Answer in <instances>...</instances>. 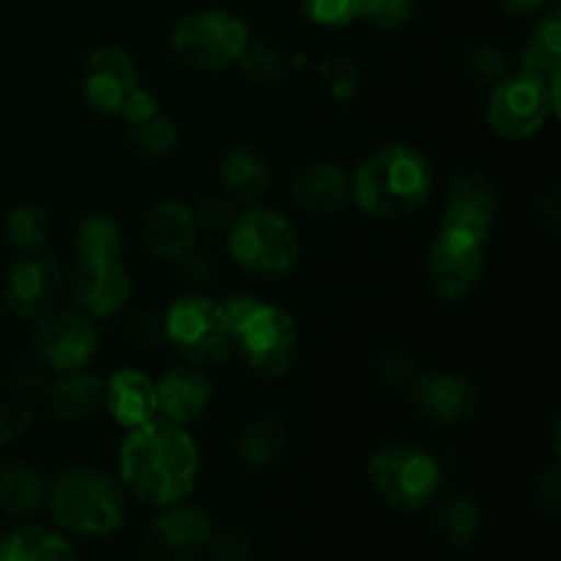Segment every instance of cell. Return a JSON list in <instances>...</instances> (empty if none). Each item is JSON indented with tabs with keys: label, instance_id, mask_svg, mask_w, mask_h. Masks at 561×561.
<instances>
[{
	"label": "cell",
	"instance_id": "6da1fadb",
	"mask_svg": "<svg viewBox=\"0 0 561 561\" xmlns=\"http://www.w3.org/2000/svg\"><path fill=\"white\" fill-rule=\"evenodd\" d=\"M201 471V453L184 425L151 420L131 427L118 449V477L140 502L175 504L190 496Z\"/></svg>",
	"mask_w": 561,
	"mask_h": 561
},
{
	"label": "cell",
	"instance_id": "7a4b0ae2",
	"mask_svg": "<svg viewBox=\"0 0 561 561\" xmlns=\"http://www.w3.org/2000/svg\"><path fill=\"white\" fill-rule=\"evenodd\" d=\"M431 162L411 146H387L356 168L351 195L376 219H403L420 211L431 195Z\"/></svg>",
	"mask_w": 561,
	"mask_h": 561
},
{
	"label": "cell",
	"instance_id": "3957f363",
	"mask_svg": "<svg viewBox=\"0 0 561 561\" xmlns=\"http://www.w3.org/2000/svg\"><path fill=\"white\" fill-rule=\"evenodd\" d=\"M222 307L233 332V343L239 345L252 373L277 378L294 367L299 356V329L288 312L250 294L230 296Z\"/></svg>",
	"mask_w": 561,
	"mask_h": 561
},
{
	"label": "cell",
	"instance_id": "277c9868",
	"mask_svg": "<svg viewBox=\"0 0 561 561\" xmlns=\"http://www.w3.org/2000/svg\"><path fill=\"white\" fill-rule=\"evenodd\" d=\"M47 502L60 526L91 537L118 531L126 515V499L118 482L85 466L64 471L47 491Z\"/></svg>",
	"mask_w": 561,
	"mask_h": 561
},
{
	"label": "cell",
	"instance_id": "5b68a950",
	"mask_svg": "<svg viewBox=\"0 0 561 561\" xmlns=\"http://www.w3.org/2000/svg\"><path fill=\"white\" fill-rule=\"evenodd\" d=\"M250 42V31L236 14L222 9H203L186 14L170 33L175 58L190 69L219 71L239 60Z\"/></svg>",
	"mask_w": 561,
	"mask_h": 561
},
{
	"label": "cell",
	"instance_id": "8992f818",
	"mask_svg": "<svg viewBox=\"0 0 561 561\" xmlns=\"http://www.w3.org/2000/svg\"><path fill=\"white\" fill-rule=\"evenodd\" d=\"M164 337L192 365H219L230 356L233 332L219 301L208 296H181L164 316Z\"/></svg>",
	"mask_w": 561,
	"mask_h": 561
},
{
	"label": "cell",
	"instance_id": "52a82bcc",
	"mask_svg": "<svg viewBox=\"0 0 561 561\" xmlns=\"http://www.w3.org/2000/svg\"><path fill=\"white\" fill-rule=\"evenodd\" d=\"M367 477L378 496L400 513L422 510L442 485V469L436 458L425 449L405 447V444L378 449L367 466Z\"/></svg>",
	"mask_w": 561,
	"mask_h": 561
},
{
	"label": "cell",
	"instance_id": "ba28073f",
	"mask_svg": "<svg viewBox=\"0 0 561 561\" xmlns=\"http://www.w3.org/2000/svg\"><path fill=\"white\" fill-rule=\"evenodd\" d=\"M228 233L230 255L247 272L261 277H279L299 261V239L290 222L279 214L255 208L233 219Z\"/></svg>",
	"mask_w": 561,
	"mask_h": 561
},
{
	"label": "cell",
	"instance_id": "9c48e42d",
	"mask_svg": "<svg viewBox=\"0 0 561 561\" xmlns=\"http://www.w3.org/2000/svg\"><path fill=\"white\" fill-rule=\"evenodd\" d=\"M491 230L442 219L431 247V283L438 296L458 301L474 290L485 268V250Z\"/></svg>",
	"mask_w": 561,
	"mask_h": 561
},
{
	"label": "cell",
	"instance_id": "30bf717a",
	"mask_svg": "<svg viewBox=\"0 0 561 561\" xmlns=\"http://www.w3.org/2000/svg\"><path fill=\"white\" fill-rule=\"evenodd\" d=\"M559 102L540 77L520 69L518 75H504L493 82L488 96V124L507 140H526L537 135L557 113Z\"/></svg>",
	"mask_w": 561,
	"mask_h": 561
},
{
	"label": "cell",
	"instance_id": "8fae6325",
	"mask_svg": "<svg viewBox=\"0 0 561 561\" xmlns=\"http://www.w3.org/2000/svg\"><path fill=\"white\" fill-rule=\"evenodd\" d=\"M38 356L60 373L82 370L99 351V332L91 318L71 310H53L38 318L33 334Z\"/></svg>",
	"mask_w": 561,
	"mask_h": 561
},
{
	"label": "cell",
	"instance_id": "7c38bea8",
	"mask_svg": "<svg viewBox=\"0 0 561 561\" xmlns=\"http://www.w3.org/2000/svg\"><path fill=\"white\" fill-rule=\"evenodd\" d=\"M137 91V66L121 47H99L88 55L82 96L104 115H121L126 99Z\"/></svg>",
	"mask_w": 561,
	"mask_h": 561
},
{
	"label": "cell",
	"instance_id": "4fadbf2b",
	"mask_svg": "<svg viewBox=\"0 0 561 561\" xmlns=\"http://www.w3.org/2000/svg\"><path fill=\"white\" fill-rule=\"evenodd\" d=\"M409 392L416 414L433 425H455L466 420L477 405V383L460 373H422L414 378Z\"/></svg>",
	"mask_w": 561,
	"mask_h": 561
},
{
	"label": "cell",
	"instance_id": "5bb4252c",
	"mask_svg": "<svg viewBox=\"0 0 561 561\" xmlns=\"http://www.w3.org/2000/svg\"><path fill=\"white\" fill-rule=\"evenodd\" d=\"M60 290V266L36 250L11 268L5 279V305L27 321H38L55 310Z\"/></svg>",
	"mask_w": 561,
	"mask_h": 561
},
{
	"label": "cell",
	"instance_id": "9a60e30c",
	"mask_svg": "<svg viewBox=\"0 0 561 561\" xmlns=\"http://www.w3.org/2000/svg\"><path fill=\"white\" fill-rule=\"evenodd\" d=\"M211 542V520L197 507H175L153 520L146 548L162 561H190Z\"/></svg>",
	"mask_w": 561,
	"mask_h": 561
},
{
	"label": "cell",
	"instance_id": "2e32d148",
	"mask_svg": "<svg viewBox=\"0 0 561 561\" xmlns=\"http://www.w3.org/2000/svg\"><path fill=\"white\" fill-rule=\"evenodd\" d=\"M71 296L85 316L110 318L129 299V274L118 261H80Z\"/></svg>",
	"mask_w": 561,
	"mask_h": 561
},
{
	"label": "cell",
	"instance_id": "e0dca14e",
	"mask_svg": "<svg viewBox=\"0 0 561 561\" xmlns=\"http://www.w3.org/2000/svg\"><path fill=\"white\" fill-rule=\"evenodd\" d=\"M211 394V381L201 370L179 367L157 383V409L173 425H190L206 414Z\"/></svg>",
	"mask_w": 561,
	"mask_h": 561
},
{
	"label": "cell",
	"instance_id": "ac0fdd59",
	"mask_svg": "<svg viewBox=\"0 0 561 561\" xmlns=\"http://www.w3.org/2000/svg\"><path fill=\"white\" fill-rule=\"evenodd\" d=\"M197 236L195 211L186 208L184 203H159L142 222V244L151 255L173 257L179 261L181 255L192 250Z\"/></svg>",
	"mask_w": 561,
	"mask_h": 561
},
{
	"label": "cell",
	"instance_id": "d6986e66",
	"mask_svg": "<svg viewBox=\"0 0 561 561\" xmlns=\"http://www.w3.org/2000/svg\"><path fill=\"white\" fill-rule=\"evenodd\" d=\"M104 405L124 427H140L159 414L157 383L140 370H118L104 383Z\"/></svg>",
	"mask_w": 561,
	"mask_h": 561
},
{
	"label": "cell",
	"instance_id": "ffe728a7",
	"mask_svg": "<svg viewBox=\"0 0 561 561\" xmlns=\"http://www.w3.org/2000/svg\"><path fill=\"white\" fill-rule=\"evenodd\" d=\"M496 211L499 195L496 186L488 181V175L477 173V170H463V173L453 175L447 190V211H444V219L491 230Z\"/></svg>",
	"mask_w": 561,
	"mask_h": 561
},
{
	"label": "cell",
	"instance_id": "44dd1931",
	"mask_svg": "<svg viewBox=\"0 0 561 561\" xmlns=\"http://www.w3.org/2000/svg\"><path fill=\"white\" fill-rule=\"evenodd\" d=\"M290 192H294L296 206L318 214V217H329V214H337L348 203L351 181L337 164L316 162L299 170Z\"/></svg>",
	"mask_w": 561,
	"mask_h": 561
},
{
	"label": "cell",
	"instance_id": "7402d4cb",
	"mask_svg": "<svg viewBox=\"0 0 561 561\" xmlns=\"http://www.w3.org/2000/svg\"><path fill=\"white\" fill-rule=\"evenodd\" d=\"M104 403V383L82 370L64 373L47 389V405L58 420H88Z\"/></svg>",
	"mask_w": 561,
	"mask_h": 561
},
{
	"label": "cell",
	"instance_id": "603a6c76",
	"mask_svg": "<svg viewBox=\"0 0 561 561\" xmlns=\"http://www.w3.org/2000/svg\"><path fill=\"white\" fill-rule=\"evenodd\" d=\"M219 175H222V190L228 192L230 201H257L266 195L272 184V170L257 148H236L233 153H228Z\"/></svg>",
	"mask_w": 561,
	"mask_h": 561
},
{
	"label": "cell",
	"instance_id": "cb8c5ba5",
	"mask_svg": "<svg viewBox=\"0 0 561 561\" xmlns=\"http://www.w3.org/2000/svg\"><path fill=\"white\" fill-rule=\"evenodd\" d=\"M524 71L540 77L551 88L553 99L559 102V82H561V16L551 11L546 20L537 25L535 38L524 49Z\"/></svg>",
	"mask_w": 561,
	"mask_h": 561
},
{
	"label": "cell",
	"instance_id": "d4e9b609",
	"mask_svg": "<svg viewBox=\"0 0 561 561\" xmlns=\"http://www.w3.org/2000/svg\"><path fill=\"white\" fill-rule=\"evenodd\" d=\"M0 561H77V553L55 531L31 526L0 540Z\"/></svg>",
	"mask_w": 561,
	"mask_h": 561
},
{
	"label": "cell",
	"instance_id": "484cf974",
	"mask_svg": "<svg viewBox=\"0 0 561 561\" xmlns=\"http://www.w3.org/2000/svg\"><path fill=\"white\" fill-rule=\"evenodd\" d=\"M47 499L42 477L33 469L20 463H11L0 469V510L14 518L33 515Z\"/></svg>",
	"mask_w": 561,
	"mask_h": 561
},
{
	"label": "cell",
	"instance_id": "4316f807",
	"mask_svg": "<svg viewBox=\"0 0 561 561\" xmlns=\"http://www.w3.org/2000/svg\"><path fill=\"white\" fill-rule=\"evenodd\" d=\"M285 449V427L277 420H255L239 433L236 438V453H239L241 463L261 466L274 463Z\"/></svg>",
	"mask_w": 561,
	"mask_h": 561
},
{
	"label": "cell",
	"instance_id": "83f0119b",
	"mask_svg": "<svg viewBox=\"0 0 561 561\" xmlns=\"http://www.w3.org/2000/svg\"><path fill=\"white\" fill-rule=\"evenodd\" d=\"M75 247L80 261H118L121 255V230L113 219L88 217L77 225Z\"/></svg>",
	"mask_w": 561,
	"mask_h": 561
},
{
	"label": "cell",
	"instance_id": "f1b7e54d",
	"mask_svg": "<svg viewBox=\"0 0 561 561\" xmlns=\"http://www.w3.org/2000/svg\"><path fill=\"white\" fill-rule=\"evenodd\" d=\"M482 515L471 499L455 496L444 502V507L436 515V531L449 546H469L480 535Z\"/></svg>",
	"mask_w": 561,
	"mask_h": 561
},
{
	"label": "cell",
	"instance_id": "f546056e",
	"mask_svg": "<svg viewBox=\"0 0 561 561\" xmlns=\"http://www.w3.org/2000/svg\"><path fill=\"white\" fill-rule=\"evenodd\" d=\"M49 214L36 203H20L3 222L5 239L20 250H42L49 239Z\"/></svg>",
	"mask_w": 561,
	"mask_h": 561
},
{
	"label": "cell",
	"instance_id": "4dcf8cb0",
	"mask_svg": "<svg viewBox=\"0 0 561 561\" xmlns=\"http://www.w3.org/2000/svg\"><path fill=\"white\" fill-rule=\"evenodd\" d=\"M236 64L241 66L247 80L255 82V85H272L283 77V55L261 38H250Z\"/></svg>",
	"mask_w": 561,
	"mask_h": 561
},
{
	"label": "cell",
	"instance_id": "1f68e13d",
	"mask_svg": "<svg viewBox=\"0 0 561 561\" xmlns=\"http://www.w3.org/2000/svg\"><path fill=\"white\" fill-rule=\"evenodd\" d=\"M129 140L135 142V148H140L148 157H164L175 148L179 142V129L173 126V121L168 115L157 113L151 118L140 121V124L129 126Z\"/></svg>",
	"mask_w": 561,
	"mask_h": 561
},
{
	"label": "cell",
	"instance_id": "d6a6232c",
	"mask_svg": "<svg viewBox=\"0 0 561 561\" xmlns=\"http://www.w3.org/2000/svg\"><path fill=\"white\" fill-rule=\"evenodd\" d=\"M318 71H321V80L327 85V91L337 102H351L356 96V91H359V69H356L354 60L343 58V55H332V58L321 60Z\"/></svg>",
	"mask_w": 561,
	"mask_h": 561
},
{
	"label": "cell",
	"instance_id": "836d02e7",
	"mask_svg": "<svg viewBox=\"0 0 561 561\" xmlns=\"http://www.w3.org/2000/svg\"><path fill=\"white\" fill-rule=\"evenodd\" d=\"M310 22L323 27H343L359 16V0H299Z\"/></svg>",
	"mask_w": 561,
	"mask_h": 561
},
{
	"label": "cell",
	"instance_id": "e575fe53",
	"mask_svg": "<svg viewBox=\"0 0 561 561\" xmlns=\"http://www.w3.org/2000/svg\"><path fill=\"white\" fill-rule=\"evenodd\" d=\"M416 0H359V16L383 31H394L414 14Z\"/></svg>",
	"mask_w": 561,
	"mask_h": 561
},
{
	"label": "cell",
	"instance_id": "d590c367",
	"mask_svg": "<svg viewBox=\"0 0 561 561\" xmlns=\"http://www.w3.org/2000/svg\"><path fill=\"white\" fill-rule=\"evenodd\" d=\"M463 66L474 80L496 82L507 75V55H504V49L493 47V44H480V47L469 49Z\"/></svg>",
	"mask_w": 561,
	"mask_h": 561
},
{
	"label": "cell",
	"instance_id": "8d00e7d4",
	"mask_svg": "<svg viewBox=\"0 0 561 561\" xmlns=\"http://www.w3.org/2000/svg\"><path fill=\"white\" fill-rule=\"evenodd\" d=\"M236 219V208L233 203L225 201V197H206V201L197 206L195 211V222L197 230H208V233H222L233 225Z\"/></svg>",
	"mask_w": 561,
	"mask_h": 561
},
{
	"label": "cell",
	"instance_id": "74e56055",
	"mask_svg": "<svg viewBox=\"0 0 561 561\" xmlns=\"http://www.w3.org/2000/svg\"><path fill=\"white\" fill-rule=\"evenodd\" d=\"M376 378L381 387L387 389H411V383H414L416 373H414V365H411L409 359H403V356H383L381 362L376 365Z\"/></svg>",
	"mask_w": 561,
	"mask_h": 561
},
{
	"label": "cell",
	"instance_id": "f35d334b",
	"mask_svg": "<svg viewBox=\"0 0 561 561\" xmlns=\"http://www.w3.org/2000/svg\"><path fill=\"white\" fill-rule=\"evenodd\" d=\"M126 337L137 345V348H153L164 340V318L157 312H140L126 327Z\"/></svg>",
	"mask_w": 561,
	"mask_h": 561
},
{
	"label": "cell",
	"instance_id": "ab89813d",
	"mask_svg": "<svg viewBox=\"0 0 561 561\" xmlns=\"http://www.w3.org/2000/svg\"><path fill=\"white\" fill-rule=\"evenodd\" d=\"M33 425V414L20 403H3L0 405V447L16 442L25 436L27 427Z\"/></svg>",
	"mask_w": 561,
	"mask_h": 561
},
{
	"label": "cell",
	"instance_id": "60d3db41",
	"mask_svg": "<svg viewBox=\"0 0 561 561\" xmlns=\"http://www.w3.org/2000/svg\"><path fill=\"white\" fill-rule=\"evenodd\" d=\"M214 561H252V546L241 531H222L211 542Z\"/></svg>",
	"mask_w": 561,
	"mask_h": 561
},
{
	"label": "cell",
	"instance_id": "b9f144b4",
	"mask_svg": "<svg viewBox=\"0 0 561 561\" xmlns=\"http://www.w3.org/2000/svg\"><path fill=\"white\" fill-rule=\"evenodd\" d=\"M157 113H159L157 99H153L151 93L140 91V88H137V91L131 93L129 99H126L124 110H121V115H124L126 124H129V126L131 124H140V121L151 118V115H157Z\"/></svg>",
	"mask_w": 561,
	"mask_h": 561
},
{
	"label": "cell",
	"instance_id": "7bdbcfd3",
	"mask_svg": "<svg viewBox=\"0 0 561 561\" xmlns=\"http://www.w3.org/2000/svg\"><path fill=\"white\" fill-rule=\"evenodd\" d=\"M181 272L186 274L190 279H195V283H203L206 277H211V266H208L206 261H203V255H181Z\"/></svg>",
	"mask_w": 561,
	"mask_h": 561
},
{
	"label": "cell",
	"instance_id": "ee69618b",
	"mask_svg": "<svg viewBox=\"0 0 561 561\" xmlns=\"http://www.w3.org/2000/svg\"><path fill=\"white\" fill-rule=\"evenodd\" d=\"M537 493H540V502L546 504V507L551 510V513L559 507V496H561L559 469H553L551 474L546 477V480H540V488H537Z\"/></svg>",
	"mask_w": 561,
	"mask_h": 561
},
{
	"label": "cell",
	"instance_id": "f6af8a7d",
	"mask_svg": "<svg viewBox=\"0 0 561 561\" xmlns=\"http://www.w3.org/2000/svg\"><path fill=\"white\" fill-rule=\"evenodd\" d=\"M499 5L510 16H531L537 11H542L546 0H499Z\"/></svg>",
	"mask_w": 561,
	"mask_h": 561
},
{
	"label": "cell",
	"instance_id": "bcb514c9",
	"mask_svg": "<svg viewBox=\"0 0 561 561\" xmlns=\"http://www.w3.org/2000/svg\"><path fill=\"white\" fill-rule=\"evenodd\" d=\"M540 214H542L540 219H548V230H551V233H557V228H559V195L553 190L548 192L546 201H540Z\"/></svg>",
	"mask_w": 561,
	"mask_h": 561
}]
</instances>
